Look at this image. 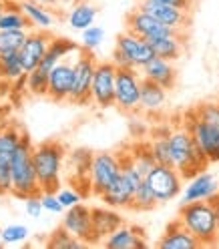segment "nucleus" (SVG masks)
Returning <instances> with one entry per match:
<instances>
[{
    "label": "nucleus",
    "mask_w": 219,
    "mask_h": 249,
    "mask_svg": "<svg viewBox=\"0 0 219 249\" xmlns=\"http://www.w3.org/2000/svg\"><path fill=\"white\" fill-rule=\"evenodd\" d=\"M177 219L189 229L191 235L201 243V247H209L219 243V217L211 201H193L183 203Z\"/></svg>",
    "instance_id": "nucleus-1"
},
{
    "label": "nucleus",
    "mask_w": 219,
    "mask_h": 249,
    "mask_svg": "<svg viewBox=\"0 0 219 249\" xmlns=\"http://www.w3.org/2000/svg\"><path fill=\"white\" fill-rule=\"evenodd\" d=\"M169 147H171V165H173L183 179H191L201 171H205L209 161L195 143L189 129L181 124L179 129L169 133Z\"/></svg>",
    "instance_id": "nucleus-2"
},
{
    "label": "nucleus",
    "mask_w": 219,
    "mask_h": 249,
    "mask_svg": "<svg viewBox=\"0 0 219 249\" xmlns=\"http://www.w3.org/2000/svg\"><path fill=\"white\" fill-rule=\"evenodd\" d=\"M33 141L26 133L20 135V143L12 157V195L26 199L30 195H40V183L33 161Z\"/></svg>",
    "instance_id": "nucleus-3"
},
{
    "label": "nucleus",
    "mask_w": 219,
    "mask_h": 249,
    "mask_svg": "<svg viewBox=\"0 0 219 249\" xmlns=\"http://www.w3.org/2000/svg\"><path fill=\"white\" fill-rule=\"evenodd\" d=\"M33 161L42 193L44 191L56 193L60 189V171H62V161H65V147L58 141L38 143L33 149Z\"/></svg>",
    "instance_id": "nucleus-4"
},
{
    "label": "nucleus",
    "mask_w": 219,
    "mask_h": 249,
    "mask_svg": "<svg viewBox=\"0 0 219 249\" xmlns=\"http://www.w3.org/2000/svg\"><path fill=\"white\" fill-rule=\"evenodd\" d=\"M141 83L143 74H139V69H117L115 107L119 111L133 113L141 108Z\"/></svg>",
    "instance_id": "nucleus-5"
},
{
    "label": "nucleus",
    "mask_w": 219,
    "mask_h": 249,
    "mask_svg": "<svg viewBox=\"0 0 219 249\" xmlns=\"http://www.w3.org/2000/svg\"><path fill=\"white\" fill-rule=\"evenodd\" d=\"M183 124L189 129V133L193 135L195 143L199 145L203 155L207 157V161L219 163V124H211V123L201 121L195 115V108L185 113Z\"/></svg>",
    "instance_id": "nucleus-6"
},
{
    "label": "nucleus",
    "mask_w": 219,
    "mask_h": 249,
    "mask_svg": "<svg viewBox=\"0 0 219 249\" xmlns=\"http://www.w3.org/2000/svg\"><path fill=\"white\" fill-rule=\"evenodd\" d=\"M145 179L151 185V189H153L155 197H157L159 205L173 201L183 191V177L173 165H159L157 163L149 171V175Z\"/></svg>",
    "instance_id": "nucleus-7"
},
{
    "label": "nucleus",
    "mask_w": 219,
    "mask_h": 249,
    "mask_svg": "<svg viewBox=\"0 0 219 249\" xmlns=\"http://www.w3.org/2000/svg\"><path fill=\"white\" fill-rule=\"evenodd\" d=\"M121 159L113 153H97L91 161V191L101 197L121 177Z\"/></svg>",
    "instance_id": "nucleus-8"
},
{
    "label": "nucleus",
    "mask_w": 219,
    "mask_h": 249,
    "mask_svg": "<svg viewBox=\"0 0 219 249\" xmlns=\"http://www.w3.org/2000/svg\"><path fill=\"white\" fill-rule=\"evenodd\" d=\"M97 58L92 51L81 49L79 56L74 58V85L71 92V103L74 105H89L92 103L91 99V87H92V76H95L97 69Z\"/></svg>",
    "instance_id": "nucleus-9"
},
{
    "label": "nucleus",
    "mask_w": 219,
    "mask_h": 249,
    "mask_svg": "<svg viewBox=\"0 0 219 249\" xmlns=\"http://www.w3.org/2000/svg\"><path fill=\"white\" fill-rule=\"evenodd\" d=\"M115 83H117V67L113 60L97 62L95 76H92L91 99L97 107L109 108L115 107Z\"/></svg>",
    "instance_id": "nucleus-10"
},
{
    "label": "nucleus",
    "mask_w": 219,
    "mask_h": 249,
    "mask_svg": "<svg viewBox=\"0 0 219 249\" xmlns=\"http://www.w3.org/2000/svg\"><path fill=\"white\" fill-rule=\"evenodd\" d=\"M51 42H53V36H51L49 30H42V28L28 30L26 40L18 49L22 67L26 72H33L40 65V60L44 58V54L51 49Z\"/></svg>",
    "instance_id": "nucleus-11"
},
{
    "label": "nucleus",
    "mask_w": 219,
    "mask_h": 249,
    "mask_svg": "<svg viewBox=\"0 0 219 249\" xmlns=\"http://www.w3.org/2000/svg\"><path fill=\"white\" fill-rule=\"evenodd\" d=\"M127 30L145 40H151V38H157V36H167V35H175V33H181V30H175L171 26H165L163 22H159L157 18H153L151 14H147L145 10H141L139 6L135 10H131L127 14Z\"/></svg>",
    "instance_id": "nucleus-12"
},
{
    "label": "nucleus",
    "mask_w": 219,
    "mask_h": 249,
    "mask_svg": "<svg viewBox=\"0 0 219 249\" xmlns=\"http://www.w3.org/2000/svg\"><path fill=\"white\" fill-rule=\"evenodd\" d=\"M73 85H74V62L62 58L49 74V92H46V97H51L55 103L71 101Z\"/></svg>",
    "instance_id": "nucleus-13"
},
{
    "label": "nucleus",
    "mask_w": 219,
    "mask_h": 249,
    "mask_svg": "<svg viewBox=\"0 0 219 249\" xmlns=\"http://www.w3.org/2000/svg\"><path fill=\"white\" fill-rule=\"evenodd\" d=\"M62 227L76 239H83L87 245H92V207L85 203L69 207L62 217Z\"/></svg>",
    "instance_id": "nucleus-14"
},
{
    "label": "nucleus",
    "mask_w": 219,
    "mask_h": 249,
    "mask_svg": "<svg viewBox=\"0 0 219 249\" xmlns=\"http://www.w3.org/2000/svg\"><path fill=\"white\" fill-rule=\"evenodd\" d=\"M141 10H145L151 14L153 18H157L165 26H171L175 30L185 33L191 24V12L189 10H181L177 6H169V4H159V2H147V0H139L137 4Z\"/></svg>",
    "instance_id": "nucleus-15"
},
{
    "label": "nucleus",
    "mask_w": 219,
    "mask_h": 249,
    "mask_svg": "<svg viewBox=\"0 0 219 249\" xmlns=\"http://www.w3.org/2000/svg\"><path fill=\"white\" fill-rule=\"evenodd\" d=\"M117 49L125 53V56H127L131 60V65L133 69H143L149 60L155 58V53L151 49V44L145 40V38H141L133 33H129V30H125V33H121L117 36Z\"/></svg>",
    "instance_id": "nucleus-16"
},
{
    "label": "nucleus",
    "mask_w": 219,
    "mask_h": 249,
    "mask_svg": "<svg viewBox=\"0 0 219 249\" xmlns=\"http://www.w3.org/2000/svg\"><path fill=\"white\" fill-rule=\"evenodd\" d=\"M219 191V183L217 179L207 173V171H201L195 177L189 179L187 187L183 189V203H193V201H209L215 193Z\"/></svg>",
    "instance_id": "nucleus-17"
},
{
    "label": "nucleus",
    "mask_w": 219,
    "mask_h": 249,
    "mask_svg": "<svg viewBox=\"0 0 219 249\" xmlns=\"http://www.w3.org/2000/svg\"><path fill=\"white\" fill-rule=\"evenodd\" d=\"M121 225H125L123 217L115 211V207H92V245L105 241Z\"/></svg>",
    "instance_id": "nucleus-18"
},
{
    "label": "nucleus",
    "mask_w": 219,
    "mask_h": 249,
    "mask_svg": "<svg viewBox=\"0 0 219 249\" xmlns=\"http://www.w3.org/2000/svg\"><path fill=\"white\" fill-rule=\"evenodd\" d=\"M141 74H143V79L157 83L167 90H171L177 85V71L173 67V62L167 58H161V56H155L153 60H149L147 65L141 69Z\"/></svg>",
    "instance_id": "nucleus-19"
},
{
    "label": "nucleus",
    "mask_w": 219,
    "mask_h": 249,
    "mask_svg": "<svg viewBox=\"0 0 219 249\" xmlns=\"http://www.w3.org/2000/svg\"><path fill=\"white\" fill-rule=\"evenodd\" d=\"M157 247H161V249H195V247H201V243L195 239V235H191L189 229L179 219H175L167 225Z\"/></svg>",
    "instance_id": "nucleus-20"
},
{
    "label": "nucleus",
    "mask_w": 219,
    "mask_h": 249,
    "mask_svg": "<svg viewBox=\"0 0 219 249\" xmlns=\"http://www.w3.org/2000/svg\"><path fill=\"white\" fill-rule=\"evenodd\" d=\"M143 237H145V233L141 227L121 225L103 241V245L109 249H141L147 245Z\"/></svg>",
    "instance_id": "nucleus-21"
},
{
    "label": "nucleus",
    "mask_w": 219,
    "mask_h": 249,
    "mask_svg": "<svg viewBox=\"0 0 219 249\" xmlns=\"http://www.w3.org/2000/svg\"><path fill=\"white\" fill-rule=\"evenodd\" d=\"M151 44V49L155 53V56L167 58L171 62H175L181 58L183 49H185V35L183 33H175V35H167V36H157L147 40Z\"/></svg>",
    "instance_id": "nucleus-22"
},
{
    "label": "nucleus",
    "mask_w": 219,
    "mask_h": 249,
    "mask_svg": "<svg viewBox=\"0 0 219 249\" xmlns=\"http://www.w3.org/2000/svg\"><path fill=\"white\" fill-rule=\"evenodd\" d=\"M97 6L91 4V0H74L73 8L69 10V26L73 30H83L95 24Z\"/></svg>",
    "instance_id": "nucleus-23"
},
{
    "label": "nucleus",
    "mask_w": 219,
    "mask_h": 249,
    "mask_svg": "<svg viewBox=\"0 0 219 249\" xmlns=\"http://www.w3.org/2000/svg\"><path fill=\"white\" fill-rule=\"evenodd\" d=\"M165 101H167V89L149 79H143V83H141V108L147 113L159 111V108H163Z\"/></svg>",
    "instance_id": "nucleus-24"
},
{
    "label": "nucleus",
    "mask_w": 219,
    "mask_h": 249,
    "mask_svg": "<svg viewBox=\"0 0 219 249\" xmlns=\"http://www.w3.org/2000/svg\"><path fill=\"white\" fill-rule=\"evenodd\" d=\"M20 8L35 28L49 30L55 24V17L51 12V6H44L40 2H35V0H20Z\"/></svg>",
    "instance_id": "nucleus-25"
},
{
    "label": "nucleus",
    "mask_w": 219,
    "mask_h": 249,
    "mask_svg": "<svg viewBox=\"0 0 219 249\" xmlns=\"http://www.w3.org/2000/svg\"><path fill=\"white\" fill-rule=\"evenodd\" d=\"M0 76H4V79L12 81V83L22 81L26 76V71L22 67V60H20L18 51L6 53V54L0 56Z\"/></svg>",
    "instance_id": "nucleus-26"
},
{
    "label": "nucleus",
    "mask_w": 219,
    "mask_h": 249,
    "mask_svg": "<svg viewBox=\"0 0 219 249\" xmlns=\"http://www.w3.org/2000/svg\"><path fill=\"white\" fill-rule=\"evenodd\" d=\"M28 36V30H0V56L18 51Z\"/></svg>",
    "instance_id": "nucleus-27"
},
{
    "label": "nucleus",
    "mask_w": 219,
    "mask_h": 249,
    "mask_svg": "<svg viewBox=\"0 0 219 249\" xmlns=\"http://www.w3.org/2000/svg\"><path fill=\"white\" fill-rule=\"evenodd\" d=\"M131 153H133V161H135V165H137V169L143 173V177H147L149 175V171L157 165L155 163V159H153V153H151V145H147V143H139V145H135V147H131Z\"/></svg>",
    "instance_id": "nucleus-28"
},
{
    "label": "nucleus",
    "mask_w": 219,
    "mask_h": 249,
    "mask_svg": "<svg viewBox=\"0 0 219 249\" xmlns=\"http://www.w3.org/2000/svg\"><path fill=\"white\" fill-rule=\"evenodd\" d=\"M157 205H159V201H157V197H155L151 185L145 179L143 183H141L139 189H137V193H135L133 209H137V211H151V209H155Z\"/></svg>",
    "instance_id": "nucleus-29"
},
{
    "label": "nucleus",
    "mask_w": 219,
    "mask_h": 249,
    "mask_svg": "<svg viewBox=\"0 0 219 249\" xmlns=\"http://www.w3.org/2000/svg\"><path fill=\"white\" fill-rule=\"evenodd\" d=\"M87 243L83 239H76L74 235H71V233L65 229V227H58L51 239H49V247H55V249H79V247H85Z\"/></svg>",
    "instance_id": "nucleus-30"
},
{
    "label": "nucleus",
    "mask_w": 219,
    "mask_h": 249,
    "mask_svg": "<svg viewBox=\"0 0 219 249\" xmlns=\"http://www.w3.org/2000/svg\"><path fill=\"white\" fill-rule=\"evenodd\" d=\"M26 89L33 95H46L49 92V72L40 71L38 67L33 72H26Z\"/></svg>",
    "instance_id": "nucleus-31"
},
{
    "label": "nucleus",
    "mask_w": 219,
    "mask_h": 249,
    "mask_svg": "<svg viewBox=\"0 0 219 249\" xmlns=\"http://www.w3.org/2000/svg\"><path fill=\"white\" fill-rule=\"evenodd\" d=\"M149 145H151V153H153V159H155V163H159V165H171V147H169V135L155 137Z\"/></svg>",
    "instance_id": "nucleus-32"
},
{
    "label": "nucleus",
    "mask_w": 219,
    "mask_h": 249,
    "mask_svg": "<svg viewBox=\"0 0 219 249\" xmlns=\"http://www.w3.org/2000/svg\"><path fill=\"white\" fill-rule=\"evenodd\" d=\"M28 235H30L28 227L26 225H20V223L2 227V241H4V245H18V243L26 241Z\"/></svg>",
    "instance_id": "nucleus-33"
},
{
    "label": "nucleus",
    "mask_w": 219,
    "mask_h": 249,
    "mask_svg": "<svg viewBox=\"0 0 219 249\" xmlns=\"http://www.w3.org/2000/svg\"><path fill=\"white\" fill-rule=\"evenodd\" d=\"M195 115L211 124H219V101H205L195 107Z\"/></svg>",
    "instance_id": "nucleus-34"
},
{
    "label": "nucleus",
    "mask_w": 219,
    "mask_h": 249,
    "mask_svg": "<svg viewBox=\"0 0 219 249\" xmlns=\"http://www.w3.org/2000/svg\"><path fill=\"white\" fill-rule=\"evenodd\" d=\"M105 38V30L101 26H89L83 30V36H81V46L87 51H95L97 46L103 42Z\"/></svg>",
    "instance_id": "nucleus-35"
},
{
    "label": "nucleus",
    "mask_w": 219,
    "mask_h": 249,
    "mask_svg": "<svg viewBox=\"0 0 219 249\" xmlns=\"http://www.w3.org/2000/svg\"><path fill=\"white\" fill-rule=\"evenodd\" d=\"M56 195H58V201L62 203V207H65V209H69V207H73L76 203H81V193L76 189H73V187H60V189L56 191Z\"/></svg>",
    "instance_id": "nucleus-36"
},
{
    "label": "nucleus",
    "mask_w": 219,
    "mask_h": 249,
    "mask_svg": "<svg viewBox=\"0 0 219 249\" xmlns=\"http://www.w3.org/2000/svg\"><path fill=\"white\" fill-rule=\"evenodd\" d=\"M40 199H42L44 211H49V213H62V211H65V207H62V203L58 201V195L56 193L44 191V193H40Z\"/></svg>",
    "instance_id": "nucleus-37"
},
{
    "label": "nucleus",
    "mask_w": 219,
    "mask_h": 249,
    "mask_svg": "<svg viewBox=\"0 0 219 249\" xmlns=\"http://www.w3.org/2000/svg\"><path fill=\"white\" fill-rule=\"evenodd\" d=\"M24 201H26V203H24L26 215H28V217H33V219H38V217L42 215V211H44L40 195H30V197H26Z\"/></svg>",
    "instance_id": "nucleus-38"
},
{
    "label": "nucleus",
    "mask_w": 219,
    "mask_h": 249,
    "mask_svg": "<svg viewBox=\"0 0 219 249\" xmlns=\"http://www.w3.org/2000/svg\"><path fill=\"white\" fill-rule=\"evenodd\" d=\"M60 60H62V56H60V54H58V53H56L55 49H49V53H46V54H44V58L40 60V65H38V69H40V71H44V72H49V74H51V71H53V69H55V67L58 65V62H60Z\"/></svg>",
    "instance_id": "nucleus-39"
},
{
    "label": "nucleus",
    "mask_w": 219,
    "mask_h": 249,
    "mask_svg": "<svg viewBox=\"0 0 219 249\" xmlns=\"http://www.w3.org/2000/svg\"><path fill=\"white\" fill-rule=\"evenodd\" d=\"M147 2H159V4H169V6H177L181 10H189L193 8V0H147Z\"/></svg>",
    "instance_id": "nucleus-40"
},
{
    "label": "nucleus",
    "mask_w": 219,
    "mask_h": 249,
    "mask_svg": "<svg viewBox=\"0 0 219 249\" xmlns=\"http://www.w3.org/2000/svg\"><path fill=\"white\" fill-rule=\"evenodd\" d=\"M113 62H115V67H117V69H133L131 60L125 56V53L119 51L117 46H115V51H113Z\"/></svg>",
    "instance_id": "nucleus-41"
},
{
    "label": "nucleus",
    "mask_w": 219,
    "mask_h": 249,
    "mask_svg": "<svg viewBox=\"0 0 219 249\" xmlns=\"http://www.w3.org/2000/svg\"><path fill=\"white\" fill-rule=\"evenodd\" d=\"M35 2H40V4H44V6H56L60 0H35Z\"/></svg>",
    "instance_id": "nucleus-42"
},
{
    "label": "nucleus",
    "mask_w": 219,
    "mask_h": 249,
    "mask_svg": "<svg viewBox=\"0 0 219 249\" xmlns=\"http://www.w3.org/2000/svg\"><path fill=\"white\" fill-rule=\"evenodd\" d=\"M209 201H211V203L215 205V211H217V217H219V191H217V193H215V195H213Z\"/></svg>",
    "instance_id": "nucleus-43"
},
{
    "label": "nucleus",
    "mask_w": 219,
    "mask_h": 249,
    "mask_svg": "<svg viewBox=\"0 0 219 249\" xmlns=\"http://www.w3.org/2000/svg\"><path fill=\"white\" fill-rule=\"evenodd\" d=\"M4 241H2V229H0V245H2Z\"/></svg>",
    "instance_id": "nucleus-44"
},
{
    "label": "nucleus",
    "mask_w": 219,
    "mask_h": 249,
    "mask_svg": "<svg viewBox=\"0 0 219 249\" xmlns=\"http://www.w3.org/2000/svg\"><path fill=\"white\" fill-rule=\"evenodd\" d=\"M6 4V2H4ZM4 4H0V14H2V10H4Z\"/></svg>",
    "instance_id": "nucleus-45"
},
{
    "label": "nucleus",
    "mask_w": 219,
    "mask_h": 249,
    "mask_svg": "<svg viewBox=\"0 0 219 249\" xmlns=\"http://www.w3.org/2000/svg\"><path fill=\"white\" fill-rule=\"evenodd\" d=\"M4 2H6V0H0V4H4Z\"/></svg>",
    "instance_id": "nucleus-46"
},
{
    "label": "nucleus",
    "mask_w": 219,
    "mask_h": 249,
    "mask_svg": "<svg viewBox=\"0 0 219 249\" xmlns=\"http://www.w3.org/2000/svg\"><path fill=\"white\" fill-rule=\"evenodd\" d=\"M6 2H12V0H6Z\"/></svg>",
    "instance_id": "nucleus-47"
}]
</instances>
